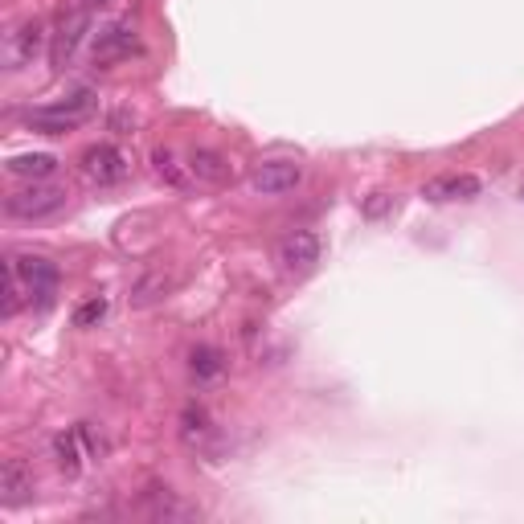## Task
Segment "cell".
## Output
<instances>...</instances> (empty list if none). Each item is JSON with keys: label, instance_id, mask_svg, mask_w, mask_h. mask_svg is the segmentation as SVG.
Here are the masks:
<instances>
[{"label": "cell", "instance_id": "cell-1", "mask_svg": "<svg viewBox=\"0 0 524 524\" xmlns=\"http://www.w3.org/2000/svg\"><path fill=\"white\" fill-rule=\"evenodd\" d=\"M95 115V95L91 91H78L62 103H46V107H33L25 111V123L41 136H66V131H78L86 119Z\"/></svg>", "mask_w": 524, "mask_h": 524}, {"label": "cell", "instance_id": "cell-2", "mask_svg": "<svg viewBox=\"0 0 524 524\" xmlns=\"http://www.w3.org/2000/svg\"><path fill=\"white\" fill-rule=\"evenodd\" d=\"M5 267L21 279L25 299L33 303V308L46 312L54 303V295H58V267H54V262L50 258H33V254H9Z\"/></svg>", "mask_w": 524, "mask_h": 524}, {"label": "cell", "instance_id": "cell-3", "mask_svg": "<svg viewBox=\"0 0 524 524\" xmlns=\"http://www.w3.org/2000/svg\"><path fill=\"white\" fill-rule=\"evenodd\" d=\"M62 209H66V189L54 185H29L5 201V213L17 217V222H41V217H54Z\"/></svg>", "mask_w": 524, "mask_h": 524}, {"label": "cell", "instance_id": "cell-4", "mask_svg": "<svg viewBox=\"0 0 524 524\" xmlns=\"http://www.w3.org/2000/svg\"><path fill=\"white\" fill-rule=\"evenodd\" d=\"M78 168H82V177L95 181V185H119V181H127V172H131L127 156H123L115 144H95V148H86L82 160H78Z\"/></svg>", "mask_w": 524, "mask_h": 524}, {"label": "cell", "instance_id": "cell-5", "mask_svg": "<svg viewBox=\"0 0 524 524\" xmlns=\"http://www.w3.org/2000/svg\"><path fill=\"white\" fill-rule=\"evenodd\" d=\"M299 181H303V168H299L295 160H262V164L250 172V189L262 193V197H283V193H291Z\"/></svg>", "mask_w": 524, "mask_h": 524}, {"label": "cell", "instance_id": "cell-6", "mask_svg": "<svg viewBox=\"0 0 524 524\" xmlns=\"http://www.w3.org/2000/svg\"><path fill=\"white\" fill-rule=\"evenodd\" d=\"M320 262V238L312 230H295L279 242V267L287 275H308Z\"/></svg>", "mask_w": 524, "mask_h": 524}, {"label": "cell", "instance_id": "cell-7", "mask_svg": "<svg viewBox=\"0 0 524 524\" xmlns=\"http://www.w3.org/2000/svg\"><path fill=\"white\" fill-rule=\"evenodd\" d=\"M91 9H74L70 17H62V25H58V33H54V46H50V58H54V66L62 70L74 54H78V46H82V37L91 33Z\"/></svg>", "mask_w": 524, "mask_h": 524}, {"label": "cell", "instance_id": "cell-8", "mask_svg": "<svg viewBox=\"0 0 524 524\" xmlns=\"http://www.w3.org/2000/svg\"><path fill=\"white\" fill-rule=\"evenodd\" d=\"M41 50H46V25L41 21H25V25H17L13 33H9V41H5V58H9V70H21V66H29Z\"/></svg>", "mask_w": 524, "mask_h": 524}, {"label": "cell", "instance_id": "cell-9", "mask_svg": "<svg viewBox=\"0 0 524 524\" xmlns=\"http://www.w3.org/2000/svg\"><path fill=\"white\" fill-rule=\"evenodd\" d=\"M136 46H140L136 25L119 21V25H111L107 33H99V41H95V62L107 66V62H119V58H131V54H136Z\"/></svg>", "mask_w": 524, "mask_h": 524}, {"label": "cell", "instance_id": "cell-10", "mask_svg": "<svg viewBox=\"0 0 524 524\" xmlns=\"http://www.w3.org/2000/svg\"><path fill=\"white\" fill-rule=\"evenodd\" d=\"M33 496V471L25 459H5L0 467V504L5 508H17Z\"/></svg>", "mask_w": 524, "mask_h": 524}, {"label": "cell", "instance_id": "cell-11", "mask_svg": "<svg viewBox=\"0 0 524 524\" xmlns=\"http://www.w3.org/2000/svg\"><path fill=\"white\" fill-rule=\"evenodd\" d=\"M422 197H430V201H471V197H479V177H471V172L434 177V181H426Z\"/></svg>", "mask_w": 524, "mask_h": 524}, {"label": "cell", "instance_id": "cell-12", "mask_svg": "<svg viewBox=\"0 0 524 524\" xmlns=\"http://www.w3.org/2000/svg\"><path fill=\"white\" fill-rule=\"evenodd\" d=\"M181 439L193 451H209L213 447L217 426H213V418H209L205 406H185V414H181Z\"/></svg>", "mask_w": 524, "mask_h": 524}, {"label": "cell", "instance_id": "cell-13", "mask_svg": "<svg viewBox=\"0 0 524 524\" xmlns=\"http://www.w3.org/2000/svg\"><path fill=\"white\" fill-rule=\"evenodd\" d=\"M189 177H197L201 185H222L230 181V164L222 152H209V148H197L189 156Z\"/></svg>", "mask_w": 524, "mask_h": 524}, {"label": "cell", "instance_id": "cell-14", "mask_svg": "<svg viewBox=\"0 0 524 524\" xmlns=\"http://www.w3.org/2000/svg\"><path fill=\"white\" fill-rule=\"evenodd\" d=\"M9 172L13 177H33V181H46L58 172V160L50 152H33V156H13L9 160Z\"/></svg>", "mask_w": 524, "mask_h": 524}, {"label": "cell", "instance_id": "cell-15", "mask_svg": "<svg viewBox=\"0 0 524 524\" xmlns=\"http://www.w3.org/2000/svg\"><path fill=\"white\" fill-rule=\"evenodd\" d=\"M78 443H82V430H78V426L54 439V459H58V467H62L66 475H78V471H82V447H78Z\"/></svg>", "mask_w": 524, "mask_h": 524}, {"label": "cell", "instance_id": "cell-16", "mask_svg": "<svg viewBox=\"0 0 524 524\" xmlns=\"http://www.w3.org/2000/svg\"><path fill=\"white\" fill-rule=\"evenodd\" d=\"M189 369H193L197 381H213V377H222L226 361H222V353H217L213 344H197L193 353H189Z\"/></svg>", "mask_w": 524, "mask_h": 524}, {"label": "cell", "instance_id": "cell-17", "mask_svg": "<svg viewBox=\"0 0 524 524\" xmlns=\"http://www.w3.org/2000/svg\"><path fill=\"white\" fill-rule=\"evenodd\" d=\"M168 291H172V279L156 271V275H144L136 287H131V303H136V308H152V303H160Z\"/></svg>", "mask_w": 524, "mask_h": 524}, {"label": "cell", "instance_id": "cell-18", "mask_svg": "<svg viewBox=\"0 0 524 524\" xmlns=\"http://www.w3.org/2000/svg\"><path fill=\"white\" fill-rule=\"evenodd\" d=\"M144 504H148V512H152V516H164V520H177V516H197V508L181 504V500L172 496L168 488H152Z\"/></svg>", "mask_w": 524, "mask_h": 524}, {"label": "cell", "instance_id": "cell-19", "mask_svg": "<svg viewBox=\"0 0 524 524\" xmlns=\"http://www.w3.org/2000/svg\"><path fill=\"white\" fill-rule=\"evenodd\" d=\"M152 164H156V172H160V177H164L168 185H185V181H189V177H185V172H189V164L181 168V164H177V152L156 148V152H152Z\"/></svg>", "mask_w": 524, "mask_h": 524}, {"label": "cell", "instance_id": "cell-20", "mask_svg": "<svg viewBox=\"0 0 524 524\" xmlns=\"http://www.w3.org/2000/svg\"><path fill=\"white\" fill-rule=\"evenodd\" d=\"M103 316H107V299H103V295H95V299H86L82 308L74 312V324H78V328H91V324H99Z\"/></svg>", "mask_w": 524, "mask_h": 524}, {"label": "cell", "instance_id": "cell-21", "mask_svg": "<svg viewBox=\"0 0 524 524\" xmlns=\"http://www.w3.org/2000/svg\"><path fill=\"white\" fill-rule=\"evenodd\" d=\"M21 303H29V299H25V287H21V279L5 267V316H17Z\"/></svg>", "mask_w": 524, "mask_h": 524}, {"label": "cell", "instance_id": "cell-22", "mask_svg": "<svg viewBox=\"0 0 524 524\" xmlns=\"http://www.w3.org/2000/svg\"><path fill=\"white\" fill-rule=\"evenodd\" d=\"M389 205H393V197H385V193H373V201L365 205V213H369V217H381Z\"/></svg>", "mask_w": 524, "mask_h": 524}]
</instances>
